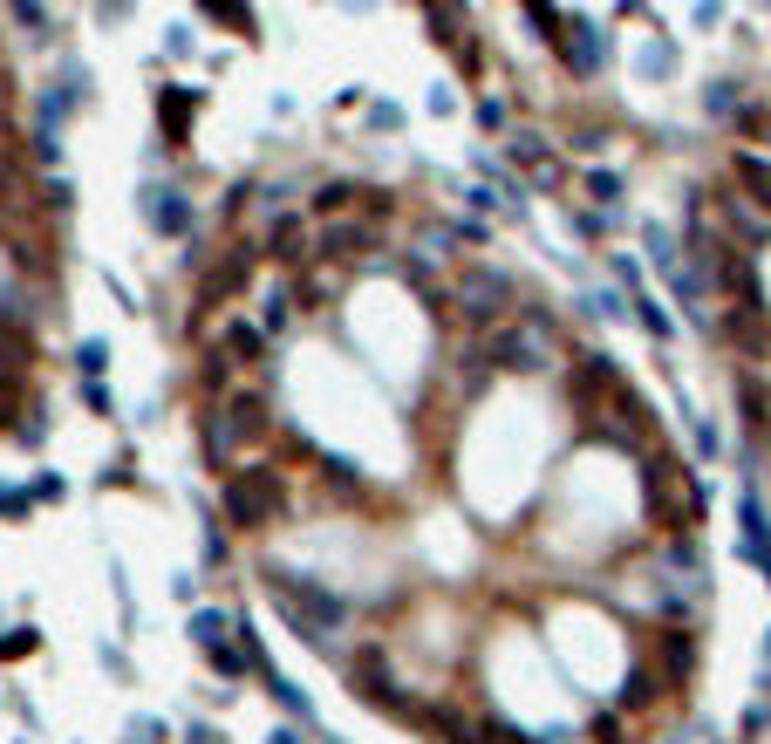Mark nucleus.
<instances>
[{
  "mask_svg": "<svg viewBox=\"0 0 771 744\" xmlns=\"http://www.w3.org/2000/svg\"><path fill=\"white\" fill-rule=\"evenodd\" d=\"M123 744H164V724H157V717H130V724H123Z\"/></svg>",
  "mask_w": 771,
  "mask_h": 744,
  "instance_id": "obj_27",
  "label": "nucleus"
},
{
  "mask_svg": "<svg viewBox=\"0 0 771 744\" xmlns=\"http://www.w3.org/2000/svg\"><path fill=\"white\" fill-rule=\"evenodd\" d=\"M130 7H137V0H96V14H103V21H123Z\"/></svg>",
  "mask_w": 771,
  "mask_h": 744,
  "instance_id": "obj_38",
  "label": "nucleus"
},
{
  "mask_svg": "<svg viewBox=\"0 0 771 744\" xmlns=\"http://www.w3.org/2000/svg\"><path fill=\"white\" fill-rule=\"evenodd\" d=\"M451 301H458L471 321H492V314H505L512 287H505V274H492V267H464L458 287H451Z\"/></svg>",
  "mask_w": 771,
  "mask_h": 744,
  "instance_id": "obj_5",
  "label": "nucleus"
},
{
  "mask_svg": "<svg viewBox=\"0 0 771 744\" xmlns=\"http://www.w3.org/2000/svg\"><path fill=\"white\" fill-rule=\"evenodd\" d=\"M765 581H771V567H765Z\"/></svg>",
  "mask_w": 771,
  "mask_h": 744,
  "instance_id": "obj_43",
  "label": "nucleus"
},
{
  "mask_svg": "<svg viewBox=\"0 0 771 744\" xmlns=\"http://www.w3.org/2000/svg\"><path fill=\"white\" fill-rule=\"evenodd\" d=\"M328 744H342V738H328Z\"/></svg>",
  "mask_w": 771,
  "mask_h": 744,
  "instance_id": "obj_42",
  "label": "nucleus"
},
{
  "mask_svg": "<svg viewBox=\"0 0 771 744\" xmlns=\"http://www.w3.org/2000/svg\"><path fill=\"white\" fill-rule=\"evenodd\" d=\"M198 89H157V123L171 130V144H185L192 137V117H198Z\"/></svg>",
  "mask_w": 771,
  "mask_h": 744,
  "instance_id": "obj_9",
  "label": "nucleus"
},
{
  "mask_svg": "<svg viewBox=\"0 0 771 744\" xmlns=\"http://www.w3.org/2000/svg\"><path fill=\"white\" fill-rule=\"evenodd\" d=\"M14 14H21V28H28V35H48V14H41V0H14Z\"/></svg>",
  "mask_w": 771,
  "mask_h": 744,
  "instance_id": "obj_30",
  "label": "nucleus"
},
{
  "mask_svg": "<svg viewBox=\"0 0 771 744\" xmlns=\"http://www.w3.org/2000/svg\"><path fill=\"white\" fill-rule=\"evenodd\" d=\"M321 471H328L335 485H355V465H348V458H321Z\"/></svg>",
  "mask_w": 771,
  "mask_h": 744,
  "instance_id": "obj_35",
  "label": "nucleus"
},
{
  "mask_svg": "<svg viewBox=\"0 0 771 744\" xmlns=\"http://www.w3.org/2000/svg\"><path fill=\"white\" fill-rule=\"evenodd\" d=\"M267 246H273V260H308V226L301 219H273Z\"/></svg>",
  "mask_w": 771,
  "mask_h": 744,
  "instance_id": "obj_11",
  "label": "nucleus"
},
{
  "mask_svg": "<svg viewBox=\"0 0 771 744\" xmlns=\"http://www.w3.org/2000/svg\"><path fill=\"white\" fill-rule=\"evenodd\" d=\"M642 239H649V260H656L662 274H676V233H669V226H649Z\"/></svg>",
  "mask_w": 771,
  "mask_h": 744,
  "instance_id": "obj_22",
  "label": "nucleus"
},
{
  "mask_svg": "<svg viewBox=\"0 0 771 744\" xmlns=\"http://www.w3.org/2000/svg\"><path fill=\"white\" fill-rule=\"evenodd\" d=\"M226 615H219V608H198V615H192V642H198V649H205V642H226Z\"/></svg>",
  "mask_w": 771,
  "mask_h": 744,
  "instance_id": "obj_21",
  "label": "nucleus"
},
{
  "mask_svg": "<svg viewBox=\"0 0 771 744\" xmlns=\"http://www.w3.org/2000/svg\"><path fill=\"white\" fill-rule=\"evenodd\" d=\"M737 403H744V417H751V431H765V396H758V383H751V376L737 383Z\"/></svg>",
  "mask_w": 771,
  "mask_h": 744,
  "instance_id": "obj_28",
  "label": "nucleus"
},
{
  "mask_svg": "<svg viewBox=\"0 0 771 744\" xmlns=\"http://www.w3.org/2000/svg\"><path fill=\"white\" fill-rule=\"evenodd\" d=\"M348 683H355V697H362L369 710H396V717L410 710V704H403V690H396V676H389V663L376 656V649H362V656H355Z\"/></svg>",
  "mask_w": 771,
  "mask_h": 744,
  "instance_id": "obj_6",
  "label": "nucleus"
},
{
  "mask_svg": "<svg viewBox=\"0 0 771 744\" xmlns=\"http://www.w3.org/2000/svg\"><path fill=\"white\" fill-rule=\"evenodd\" d=\"M424 14H430V41H458L464 0H424Z\"/></svg>",
  "mask_w": 771,
  "mask_h": 744,
  "instance_id": "obj_13",
  "label": "nucleus"
},
{
  "mask_svg": "<svg viewBox=\"0 0 771 744\" xmlns=\"http://www.w3.org/2000/svg\"><path fill=\"white\" fill-rule=\"evenodd\" d=\"M662 663H669V676H690L696 669V642L676 628V635H662Z\"/></svg>",
  "mask_w": 771,
  "mask_h": 744,
  "instance_id": "obj_16",
  "label": "nucleus"
},
{
  "mask_svg": "<svg viewBox=\"0 0 771 744\" xmlns=\"http://www.w3.org/2000/svg\"><path fill=\"white\" fill-rule=\"evenodd\" d=\"M35 649H41L35 628H7V635H0V663H21V656H35Z\"/></svg>",
  "mask_w": 771,
  "mask_h": 744,
  "instance_id": "obj_19",
  "label": "nucleus"
},
{
  "mask_svg": "<svg viewBox=\"0 0 771 744\" xmlns=\"http://www.w3.org/2000/svg\"><path fill=\"white\" fill-rule=\"evenodd\" d=\"M485 355H492L499 369H512V376H540L546 369V335L540 328H499Z\"/></svg>",
  "mask_w": 771,
  "mask_h": 744,
  "instance_id": "obj_7",
  "label": "nucleus"
},
{
  "mask_svg": "<svg viewBox=\"0 0 771 744\" xmlns=\"http://www.w3.org/2000/svg\"><path fill=\"white\" fill-rule=\"evenodd\" d=\"M185 744H226V738H212V731H192V738H185Z\"/></svg>",
  "mask_w": 771,
  "mask_h": 744,
  "instance_id": "obj_39",
  "label": "nucleus"
},
{
  "mask_svg": "<svg viewBox=\"0 0 771 744\" xmlns=\"http://www.w3.org/2000/svg\"><path fill=\"white\" fill-rule=\"evenodd\" d=\"M519 7L533 14V28H540L546 48H560V41H567V21H560V7H553V0H519Z\"/></svg>",
  "mask_w": 771,
  "mask_h": 744,
  "instance_id": "obj_15",
  "label": "nucleus"
},
{
  "mask_svg": "<svg viewBox=\"0 0 771 744\" xmlns=\"http://www.w3.org/2000/svg\"><path fill=\"white\" fill-rule=\"evenodd\" d=\"M737 185L751 192V205H765V212H771V164H758V157H737Z\"/></svg>",
  "mask_w": 771,
  "mask_h": 744,
  "instance_id": "obj_14",
  "label": "nucleus"
},
{
  "mask_svg": "<svg viewBox=\"0 0 771 744\" xmlns=\"http://www.w3.org/2000/svg\"><path fill=\"white\" fill-rule=\"evenodd\" d=\"M287 314H294V301H287V294H273L267 308H260V321H267L273 335H280V328H287Z\"/></svg>",
  "mask_w": 771,
  "mask_h": 744,
  "instance_id": "obj_33",
  "label": "nucleus"
},
{
  "mask_svg": "<svg viewBox=\"0 0 771 744\" xmlns=\"http://www.w3.org/2000/svg\"><path fill=\"white\" fill-rule=\"evenodd\" d=\"M560 55H567V69H574V76H594V69L608 62V35H601L594 21H567V41H560Z\"/></svg>",
  "mask_w": 771,
  "mask_h": 744,
  "instance_id": "obj_8",
  "label": "nucleus"
},
{
  "mask_svg": "<svg viewBox=\"0 0 771 744\" xmlns=\"http://www.w3.org/2000/svg\"><path fill=\"white\" fill-rule=\"evenodd\" d=\"M703 110H710V117H737V89L731 82H710V89H703Z\"/></svg>",
  "mask_w": 771,
  "mask_h": 744,
  "instance_id": "obj_25",
  "label": "nucleus"
},
{
  "mask_svg": "<svg viewBox=\"0 0 771 744\" xmlns=\"http://www.w3.org/2000/svg\"><path fill=\"white\" fill-rule=\"evenodd\" d=\"M635 314H642V328H649V335H656V342H669V335H676V321H669V314H662L656 301H649V294H642V301H635Z\"/></svg>",
  "mask_w": 771,
  "mask_h": 744,
  "instance_id": "obj_23",
  "label": "nucleus"
},
{
  "mask_svg": "<svg viewBox=\"0 0 771 744\" xmlns=\"http://www.w3.org/2000/svg\"><path fill=\"white\" fill-rule=\"evenodd\" d=\"M205 663L219 669V676H239V669L253 663V656H246V649H232V642H205Z\"/></svg>",
  "mask_w": 771,
  "mask_h": 744,
  "instance_id": "obj_20",
  "label": "nucleus"
},
{
  "mask_svg": "<svg viewBox=\"0 0 771 744\" xmlns=\"http://www.w3.org/2000/svg\"><path fill=\"white\" fill-rule=\"evenodd\" d=\"M580 308L594 314V321H615V314H621V294H587V301H580Z\"/></svg>",
  "mask_w": 771,
  "mask_h": 744,
  "instance_id": "obj_32",
  "label": "nucleus"
},
{
  "mask_svg": "<svg viewBox=\"0 0 771 744\" xmlns=\"http://www.w3.org/2000/svg\"><path fill=\"white\" fill-rule=\"evenodd\" d=\"M649 499H656V512H662V526H669V533H690L696 506H703L696 478L676 465V458H649Z\"/></svg>",
  "mask_w": 771,
  "mask_h": 744,
  "instance_id": "obj_3",
  "label": "nucleus"
},
{
  "mask_svg": "<svg viewBox=\"0 0 771 744\" xmlns=\"http://www.w3.org/2000/svg\"><path fill=\"white\" fill-rule=\"evenodd\" d=\"M362 246H369V226H348L342 212H335V226H321V253L328 260H362Z\"/></svg>",
  "mask_w": 771,
  "mask_h": 744,
  "instance_id": "obj_10",
  "label": "nucleus"
},
{
  "mask_svg": "<svg viewBox=\"0 0 771 744\" xmlns=\"http://www.w3.org/2000/svg\"><path fill=\"white\" fill-rule=\"evenodd\" d=\"M348 205H355V185H321V192H314V212H321V219H328V212H348Z\"/></svg>",
  "mask_w": 771,
  "mask_h": 744,
  "instance_id": "obj_24",
  "label": "nucleus"
},
{
  "mask_svg": "<svg viewBox=\"0 0 771 744\" xmlns=\"http://www.w3.org/2000/svg\"><path fill=\"white\" fill-rule=\"evenodd\" d=\"M478 123H485V130H499V123H505V103H492V96H485V103H478Z\"/></svg>",
  "mask_w": 771,
  "mask_h": 744,
  "instance_id": "obj_37",
  "label": "nucleus"
},
{
  "mask_svg": "<svg viewBox=\"0 0 771 744\" xmlns=\"http://www.w3.org/2000/svg\"><path fill=\"white\" fill-rule=\"evenodd\" d=\"M621 704H628V710L649 704V676H628V697H621Z\"/></svg>",
  "mask_w": 771,
  "mask_h": 744,
  "instance_id": "obj_36",
  "label": "nucleus"
},
{
  "mask_svg": "<svg viewBox=\"0 0 771 744\" xmlns=\"http://www.w3.org/2000/svg\"><path fill=\"white\" fill-rule=\"evenodd\" d=\"M676 62H683L676 41H649V48H642V76H676Z\"/></svg>",
  "mask_w": 771,
  "mask_h": 744,
  "instance_id": "obj_17",
  "label": "nucleus"
},
{
  "mask_svg": "<svg viewBox=\"0 0 771 744\" xmlns=\"http://www.w3.org/2000/svg\"><path fill=\"white\" fill-rule=\"evenodd\" d=\"M226 349H232V355H260V328L232 321V328H226Z\"/></svg>",
  "mask_w": 771,
  "mask_h": 744,
  "instance_id": "obj_29",
  "label": "nucleus"
},
{
  "mask_svg": "<svg viewBox=\"0 0 771 744\" xmlns=\"http://www.w3.org/2000/svg\"><path fill=\"white\" fill-rule=\"evenodd\" d=\"M765 663H771V642H765Z\"/></svg>",
  "mask_w": 771,
  "mask_h": 744,
  "instance_id": "obj_41",
  "label": "nucleus"
},
{
  "mask_svg": "<svg viewBox=\"0 0 771 744\" xmlns=\"http://www.w3.org/2000/svg\"><path fill=\"white\" fill-rule=\"evenodd\" d=\"M76 369H82V376H103V369H110V342H82Z\"/></svg>",
  "mask_w": 771,
  "mask_h": 744,
  "instance_id": "obj_26",
  "label": "nucleus"
},
{
  "mask_svg": "<svg viewBox=\"0 0 771 744\" xmlns=\"http://www.w3.org/2000/svg\"><path fill=\"white\" fill-rule=\"evenodd\" d=\"M198 7H205L212 21H226L232 35H260V21H253V7H246V0H198Z\"/></svg>",
  "mask_w": 771,
  "mask_h": 744,
  "instance_id": "obj_12",
  "label": "nucleus"
},
{
  "mask_svg": "<svg viewBox=\"0 0 771 744\" xmlns=\"http://www.w3.org/2000/svg\"><path fill=\"white\" fill-rule=\"evenodd\" d=\"M219 506H226L232 526H267L273 506H280V471L273 465H246L226 478V492H219Z\"/></svg>",
  "mask_w": 771,
  "mask_h": 744,
  "instance_id": "obj_2",
  "label": "nucleus"
},
{
  "mask_svg": "<svg viewBox=\"0 0 771 744\" xmlns=\"http://www.w3.org/2000/svg\"><path fill=\"white\" fill-rule=\"evenodd\" d=\"M267 744H301V738H294V731H273V738Z\"/></svg>",
  "mask_w": 771,
  "mask_h": 744,
  "instance_id": "obj_40",
  "label": "nucleus"
},
{
  "mask_svg": "<svg viewBox=\"0 0 771 744\" xmlns=\"http://www.w3.org/2000/svg\"><path fill=\"white\" fill-rule=\"evenodd\" d=\"M137 212H144V226H151V233H164V239H185L192 233V198L178 192V185H144V192H137Z\"/></svg>",
  "mask_w": 771,
  "mask_h": 744,
  "instance_id": "obj_4",
  "label": "nucleus"
},
{
  "mask_svg": "<svg viewBox=\"0 0 771 744\" xmlns=\"http://www.w3.org/2000/svg\"><path fill=\"white\" fill-rule=\"evenodd\" d=\"M267 690H273V704L287 710V717H308V697H301V690H294V683H287L280 669H267Z\"/></svg>",
  "mask_w": 771,
  "mask_h": 744,
  "instance_id": "obj_18",
  "label": "nucleus"
},
{
  "mask_svg": "<svg viewBox=\"0 0 771 744\" xmlns=\"http://www.w3.org/2000/svg\"><path fill=\"white\" fill-rule=\"evenodd\" d=\"M512 157H519V164H540V157H546V144L533 137V130H519V137H512Z\"/></svg>",
  "mask_w": 771,
  "mask_h": 744,
  "instance_id": "obj_31",
  "label": "nucleus"
},
{
  "mask_svg": "<svg viewBox=\"0 0 771 744\" xmlns=\"http://www.w3.org/2000/svg\"><path fill=\"white\" fill-rule=\"evenodd\" d=\"M267 594L280 601V615L308 635V649H321L328 656V628L348 615L342 594H328L321 581H308V574H294V567H267Z\"/></svg>",
  "mask_w": 771,
  "mask_h": 744,
  "instance_id": "obj_1",
  "label": "nucleus"
},
{
  "mask_svg": "<svg viewBox=\"0 0 771 744\" xmlns=\"http://www.w3.org/2000/svg\"><path fill=\"white\" fill-rule=\"evenodd\" d=\"M587 198H621V178L615 171H594V178H587Z\"/></svg>",
  "mask_w": 771,
  "mask_h": 744,
  "instance_id": "obj_34",
  "label": "nucleus"
}]
</instances>
